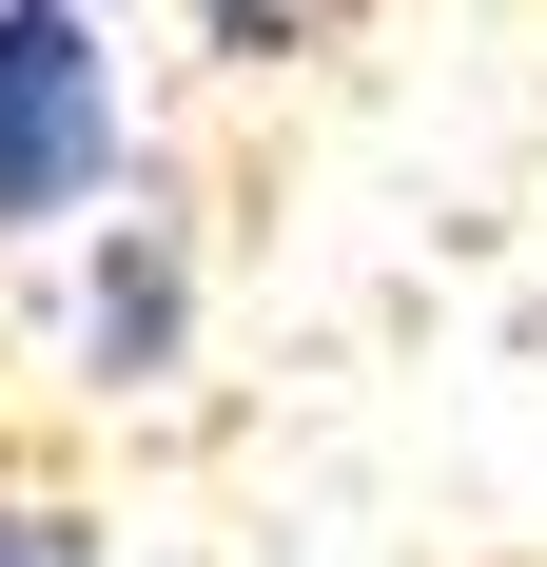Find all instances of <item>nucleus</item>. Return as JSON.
<instances>
[{
    "instance_id": "nucleus-1",
    "label": "nucleus",
    "mask_w": 547,
    "mask_h": 567,
    "mask_svg": "<svg viewBox=\"0 0 547 567\" xmlns=\"http://www.w3.org/2000/svg\"><path fill=\"white\" fill-rule=\"evenodd\" d=\"M117 157V79H99V20L79 0H0V235L79 216Z\"/></svg>"
},
{
    "instance_id": "nucleus-2",
    "label": "nucleus",
    "mask_w": 547,
    "mask_h": 567,
    "mask_svg": "<svg viewBox=\"0 0 547 567\" xmlns=\"http://www.w3.org/2000/svg\"><path fill=\"white\" fill-rule=\"evenodd\" d=\"M0 567H99V548H79V509H20L0 489Z\"/></svg>"
}]
</instances>
